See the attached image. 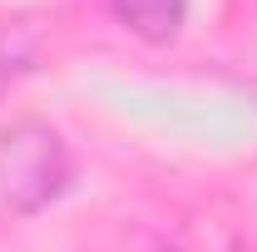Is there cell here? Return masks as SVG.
Wrapping results in <instances>:
<instances>
[{
    "mask_svg": "<svg viewBox=\"0 0 257 252\" xmlns=\"http://www.w3.org/2000/svg\"><path fill=\"white\" fill-rule=\"evenodd\" d=\"M74 178L69 144L45 119H10L0 129V218H35Z\"/></svg>",
    "mask_w": 257,
    "mask_h": 252,
    "instance_id": "obj_1",
    "label": "cell"
},
{
    "mask_svg": "<svg viewBox=\"0 0 257 252\" xmlns=\"http://www.w3.org/2000/svg\"><path fill=\"white\" fill-rule=\"evenodd\" d=\"M109 10L144 45H168L188 20V0H109Z\"/></svg>",
    "mask_w": 257,
    "mask_h": 252,
    "instance_id": "obj_2",
    "label": "cell"
},
{
    "mask_svg": "<svg viewBox=\"0 0 257 252\" xmlns=\"http://www.w3.org/2000/svg\"><path fill=\"white\" fill-rule=\"evenodd\" d=\"M124 252H163V247H154V242H128Z\"/></svg>",
    "mask_w": 257,
    "mask_h": 252,
    "instance_id": "obj_3",
    "label": "cell"
}]
</instances>
